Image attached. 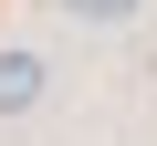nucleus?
Listing matches in <instances>:
<instances>
[{"mask_svg": "<svg viewBox=\"0 0 157 146\" xmlns=\"http://www.w3.org/2000/svg\"><path fill=\"white\" fill-rule=\"evenodd\" d=\"M32 94H42V63L32 52H0V115H21Z\"/></svg>", "mask_w": 157, "mask_h": 146, "instance_id": "nucleus-1", "label": "nucleus"}, {"mask_svg": "<svg viewBox=\"0 0 157 146\" xmlns=\"http://www.w3.org/2000/svg\"><path fill=\"white\" fill-rule=\"evenodd\" d=\"M73 11H94V21H126V11H136V0H73Z\"/></svg>", "mask_w": 157, "mask_h": 146, "instance_id": "nucleus-2", "label": "nucleus"}]
</instances>
